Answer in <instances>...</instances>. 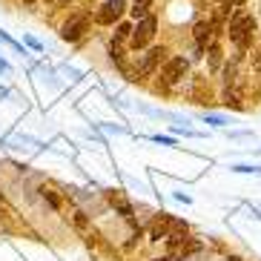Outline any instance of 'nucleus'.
I'll list each match as a JSON object with an SVG mask.
<instances>
[{
    "instance_id": "nucleus-3",
    "label": "nucleus",
    "mask_w": 261,
    "mask_h": 261,
    "mask_svg": "<svg viewBox=\"0 0 261 261\" xmlns=\"http://www.w3.org/2000/svg\"><path fill=\"white\" fill-rule=\"evenodd\" d=\"M155 17L149 15V17H144V20H141L138 23V29L132 32V49H144L146 43H149V40H152V35H155Z\"/></svg>"
},
{
    "instance_id": "nucleus-2",
    "label": "nucleus",
    "mask_w": 261,
    "mask_h": 261,
    "mask_svg": "<svg viewBox=\"0 0 261 261\" xmlns=\"http://www.w3.org/2000/svg\"><path fill=\"white\" fill-rule=\"evenodd\" d=\"M164 55H167V49L164 46H155V49H149V52L141 58V63H138V72H135V77L138 81H144V77H149L158 66H161V61H164Z\"/></svg>"
},
{
    "instance_id": "nucleus-11",
    "label": "nucleus",
    "mask_w": 261,
    "mask_h": 261,
    "mask_svg": "<svg viewBox=\"0 0 261 261\" xmlns=\"http://www.w3.org/2000/svg\"><path fill=\"white\" fill-rule=\"evenodd\" d=\"M224 103L232 107V109H241V98H238L236 89H227V92H224Z\"/></svg>"
},
{
    "instance_id": "nucleus-1",
    "label": "nucleus",
    "mask_w": 261,
    "mask_h": 261,
    "mask_svg": "<svg viewBox=\"0 0 261 261\" xmlns=\"http://www.w3.org/2000/svg\"><path fill=\"white\" fill-rule=\"evenodd\" d=\"M253 29H255L253 17L238 12V15L230 20V40H236L241 49H247V46H250V38H253Z\"/></svg>"
},
{
    "instance_id": "nucleus-17",
    "label": "nucleus",
    "mask_w": 261,
    "mask_h": 261,
    "mask_svg": "<svg viewBox=\"0 0 261 261\" xmlns=\"http://www.w3.org/2000/svg\"><path fill=\"white\" fill-rule=\"evenodd\" d=\"M207 123H213V126H224V118H215V115H207Z\"/></svg>"
},
{
    "instance_id": "nucleus-20",
    "label": "nucleus",
    "mask_w": 261,
    "mask_h": 261,
    "mask_svg": "<svg viewBox=\"0 0 261 261\" xmlns=\"http://www.w3.org/2000/svg\"><path fill=\"white\" fill-rule=\"evenodd\" d=\"M255 69H258V72H261V58H258V61H255Z\"/></svg>"
},
{
    "instance_id": "nucleus-7",
    "label": "nucleus",
    "mask_w": 261,
    "mask_h": 261,
    "mask_svg": "<svg viewBox=\"0 0 261 261\" xmlns=\"http://www.w3.org/2000/svg\"><path fill=\"white\" fill-rule=\"evenodd\" d=\"M169 227H172V218H169V215L155 218V224L149 227V238H152V241H161V238H167V236H169Z\"/></svg>"
},
{
    "instance_id": "nucleus-5",
    "label": "nucleus",
    "mask_w": 261,
    "mask_h": 261,
    "mask_svg": "<svg viewBox=\"0 0 261 261\" xmlns=\"http://www.w3.org/2000/svg\"><path fill=\"white\" fill-rule=\"evenodd\" d=\"M184 75H187V61H184V58H172V61H167V66H164L161 81L167 86H172V84H178Z\"/></svg>"
},
{
    "instance_id": "nucleus-12",
    "label": "nucleus",
    "mask_w": 261,
    "mask_h": 261,
    "mask_svg": "<svg viewBox=\"0 0 261 261\" xmlns=\"http://www.w3.org/2000/svg\"><path fill=\"white\" fill-rule=\"evenodd\" d=\"M129 35H132V26L129 23H121V26H118V32H115V43H118V40H126Z\"/></svg>"
},
{
    "instance_id": "nucleus-8",
    "label": "nucleus",
    "mask_w": 261,
    "mask_h": 261,
    "mask_svg": "<svg viewBox=\"0 0 261 261\" xmlns=\"http://www.w3.org/2000/svg\"><path fill=\"white\" fill-rule=\"evenodd\" d=\"M109 204H112V207L118 210V213L121 215H126V218H132V207H129V201L123 198V192H109Z\"/></svg>"
},
{
    "instance_id": "nucleus-6",
    "label": "nucleus",
    "mask_w": 261,
    "mask_h": 261,
    "mask_svg": "<svg viewBox=\"0 0 261 261\" xmlns=\"http://www.w3.org/2000/svg\"><path fill=\"white\" fill-rule=\"evenodd\" d=\"M123 15V0H109V3H103L98 12V23L109 26V23H115L118 17Z\"/></svg>"
},
{
    "instance_id": "nucleus-9",
    "label": "nucleus",
    "mask_w": 261,
    "mask_h": 261,
    "mask_svg": "<svg viewBox=\"0 0 261 261\" xmlns=\"http://www.w3.org/2000/svg\"><path fill=\"white\" fill-rule=\"evenodd\" d=\"M149 6H152V0H135V6H132V17H135V20L149 17Z\"/></svg>"
},
{
    "instance_id": "nucleus-10",
    "label": "nucleus",
    "mask_w": 261,
    "mask_h": 261,
    "mask_svg": "<svg viewBox=\"0 0 261 261\" xmlns=\"http://www.w3.org/2000/svg\"><path fill=\"white\" fill-rule=\"evenodd\" d=\"M210 38H213V23H198L195 26V40H198L201 46H204Z\"/></svg>"
},
{
    "instance_id": "nucleus-21",
    "label": "nucleus",
    "mask_w": 261,
    "mask_h": 261,
    "mask_svg": "<svg viewBox=\"0 0 261 261\" xmlns=\"http://www.w3.org/2000/svg\"><path fill=\"white\" fill-rule=\"evenodd\" d=\"M23 3H35V0H23Z\"/></svg>"
},
{
    "instance_id": "nucleus-15",
    "label": "nucleus",
    "mask_w": 261,
    "mask_h": 261,
    "mask_svg": "<svg viewBox=\"0 0 261 261\" xmlns=\"http://www.w3.org/2000/svg\"><path fill=\"white\" fill-rule=\"evenodd\" d=\"M236 172H258L261 175V167H232Z\"/></svg>"
},
{
    "instance_id": "nucleus-16",
    "label": "nucleus",
    "mask_w": 261,
    "mask_h": 261,
    "mask_svg": "<svg viewBox=\"0 0 261 261\" xmlns=\"http://www.w3.org/2000/svg\"><path fill=\"white\" fill-rule=\"evenodd\" d=\"M43 195H46V201H49V204H52V207H58V204H61V201L55 198V192H49V190H43Z\"/></svg>"
},
{
    "instance_id": "nucleus-13",
    "label": "nucleus",
    "mask_w": 261,
    "mask_h": 261,
    "mask_svg": "<svg viewBox=\"0 0 261 261\" xmlns=\"http://www.w3.org/2000/svg\"><path fill=\"white\" fill-rule=\"evenodd\" d=\"M218 61H221V49L213 46V49H210V63H213V66H218Z\"/></svg>"
},
{
    "instance_id": "nucleus-4",
    "label": "nucleus",
    "mask_w": 261,
    "mask_h": 261,
    "mask_svg": "<svg viewBox=\"0 0 261 261\" xmlns=\"http://www.w3.org/2000/svg\"><path fill=\"white\" fill-rule=\"evenodd\" d=\"M86 26H89V17L86 15H77V17H69L66 23H63V29H61V38L63 40H81L84 38V32H86Z\"/></svg>"
},
{
    "instance_id": "nucleus-18",
    "label": "nucleus",
    "mask_w": 261,
    "mask_h": 261,
    "mask_svg": "<svg viewBox=\"0 0 261 261\" xmlns=\"http://www.w3.org/2000/svg\"><path fill=\"white\" fill-rule=\"evenodd\" d=\"M227 3H230V6H244L247 0H227Z\"/></svg>"
},
{
    "instance_id": "nucleus-14",
    "label": "nucleus",
    "mask_w": 261,
    "mask_h": 261,
    "mask_svg": "<svg viewBox=\"0 0 261 261\" xmlns=\"http://www.w3.org/2000/svg\"><path fill=\"white\" fill-rule=\"evenodd\" d=\"M0 40H3V43H9V46H15V49H23L20 43H17V40H12V38H9L6 32H0Z\"/></svg>"
},
{
    "instance_id": "nucleus-19",
    "label": "nucleus",
    "mask_w": 261,
    "mask_h": 261,
    "mask_svg": "<svg viewBox=\"0 0 261 261\" xmlns=\"http://www.w3.org/2000/svg\"><path fill=\"white\" fill-rule=\"evenodd\" d=\"M152 261H175V255H164V258H152Z\"/></svg>"
}]
</instances>
